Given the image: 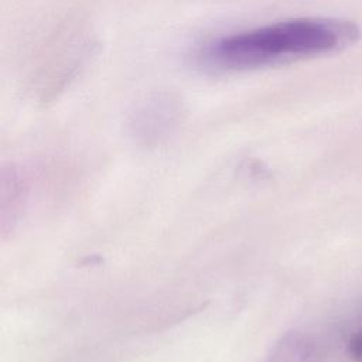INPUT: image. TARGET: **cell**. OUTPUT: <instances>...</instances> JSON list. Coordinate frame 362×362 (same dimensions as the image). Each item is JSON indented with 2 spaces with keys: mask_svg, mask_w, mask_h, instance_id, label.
<instances>
[{
  "mask_svg": "<svg viewBox=\"0 0 362 362\" xmlns=\"http://www.w3.org/2000/svg\"><path fill=\"white\" fill-rule=\"evenodd\" d=\"M321 349L308 334L291 331L272 348L264 362H321Z\"/></svg>",
  "mask_w": 362,
  "mask_h": 362,
  "instance_id": "2",
  "label": "cell"
},
{
  "mask_svg": "<svg viewBox=\"0 0 362 362\" xmlns=\"http://www.w3.org/2000/svg\"><path fill=\"white\" fill-rule=\"evenodd\" d=\"M348 351L355 362H362V331L355 332L348 344Z\"/></svg>",
  "mask_w": 362,
  "mask_h": 362,
  "instance_id": "3",
  "label": "cell"
},
{
  "mask_svg": "<svg viewBox=\"0 0 362 362\" xmlns=\"http://www.w3.org/2000/svg\"><path fill=\"white\" fill-rule=\"evenodd\" d=\"M359 35L352 21L294 18L223 37L206 48L205 59L223 69H250L334 52Z\"/></svg>",
  "mask_w": 362,
  "mask_h": 362,
  "instance_id": "1",
  "label": "cell"
}]
</instances>
